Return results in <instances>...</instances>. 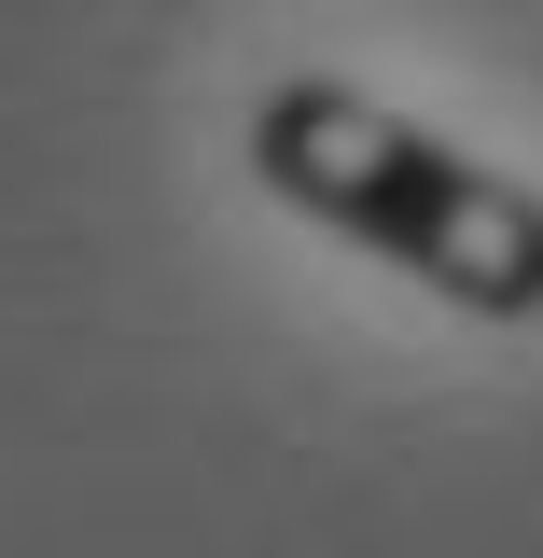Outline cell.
Instances as JSON below:
<instances>
[{"mask_svg":"<svg viewBox=\"0 0 543 558\" xmlns=\"http://www.w3.org/2000/svg\"><path fill=\"white\" fill-rule=\"evenodd\" d=\"M251 168L293 209H321L348 238H377L405 279H432L474 322H530L543 307V196H516L502 168H474L460 140L405 126L348 84H279L251 112Z\"/></svg>","mask_w":543,"mask_h":558,"instance_id":"obj_1","label":"cell"}]
</instances>
